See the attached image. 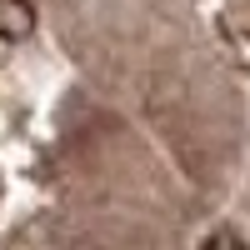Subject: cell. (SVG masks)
I'll return each instance as SVG.
<instances>
[{
    "mask_svg": "<svg viewBox=\"0 0 250 250\" xmlns=\"http://www.w3.org/2000/svg\"><path fill=\"white\" fill-rule=\"evenodd\" d=\"M35 30L30 0H0V40H25Z\"/></svg>",
    "mask_w": 250,
    "mask_h": 250,
    "instance_id": "6da1fadb",
    "label": "cell"
}]
</instances>
